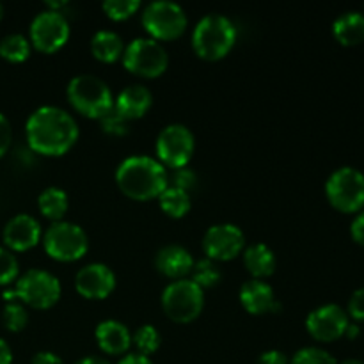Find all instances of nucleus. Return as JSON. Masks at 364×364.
Masks as SVG:
<instances>
[{
	"mask_svg": "<svg viewBox=\"0 0 364 364\" xmlns=\"http://www.w3.org/2000/svg\"><path fill=\"white\" fill-rule=\"evenodd\" d=\"M25 135L32 151L43 156H60L78 139V124L71 114L59 107H39L28 116Z\"/></svg>",
	"mask_w": 364,
	"mask_h": 364,
	"instance_id": "nucleus-1",
	"label": "nucleus"
},
{
	"mask_svg": "<svg viewBox=\"0 0 364 364\" xmlns=\"http://www.w3.org/2000/svg\"><path fill=\"white\" fill-rule=\"evenodd\" d=\"M116 183L134 201L155 199L169 187L166 167L148 155H134L123 160L116 171Z\"/></svg>",
	"mask_w": 364,
	"mask_h": 364,
	"instance_id": "nucleus-2",
	"label": "nucleus"
},
{
	"mask_svg": "<svg viewBox=\"0 0 364 364\" xmlns=\"http://www.w3.org/2000/svg\"><path fill=\"white\" fill-rule=\"evenodd\" d=\"M237 41V27L223 14H206L198 21L192 34V46L203 60H220Z\"/></svg>",
	"mask_w": 364,
	"mask_h": 364,
	"instance_id": "nucleus-3",
	"label": "nucleus"
},
{
	"mask_svg": "<svg viewBox=\"0 0 364 364\" xmlns=\"http://www.w3.org/2000/svg\"><path fill=\"white\" fill-rule=\"evenodd\" d=\"M71 107L89 119H102L114 109V96L109 85L95 75H77L66 89Z\"/></svg>",
	"mask_w": 364,
	"mask_h": 364,
	"instance_id": "nucleus-4",
	"label": "nucleus"
},
{
	"mask_svg": "<svg viewBox=\"0 0 364 364\" xmlns=\"http://www.w3.org/2000/svg\"><path fill=\"white\" fill-rule=\"evenodd\" d=\"M60 283L53 274L41 269H31L18 277L14 290L4 291L6 302L20 299L23 304L34 309H50L60 299Z\"/></svg>",
	"mask_w": 364,
	"mask_h": 364,
	"instance_id": "nucleus-5",
	"label": "nucleus"
},
{
	"mask_svg": "<svg viewBox=\"0 0 364 364\" xmlns=\"http://www.w3.org/2000/svg\"><path fill=\"white\" fill-rule=\"evenodd\" d=\"M205 308V291L191 279L171 283L162 294V309L176 323H191Z\"/></svg>",
	"mask_w": 364,
	"mask_h": 364,
	"instance_id": "nucleus-6",
	"label": "nucleus"
},
{
	"mask_svg": "<svg viewBox=\"0 0 364 364\" xmlns=\"http://www.w3.org/2000/svg\"><path fill=\"white\" fill-rule=\"evenodd\" d=\"M46 255L55 262L70 263L84 258L89 249V238L80 226L73 223H53L43 237Z\"/></svg>",
	"mask_w": 364,
	"mask_h": 364,
	"instance_id": "nucleus-7",
	"label": "nucleus"
},
{
	"mask_svg": "<svg viewBox=\"0 0 364 364\" xmlns=\"http://www.w3.org/2000/svg\"><path fill=\"white\" fill-rule=\"evenodd\" d=\"M326 196L338 212H359L364 206V174L354 167H340L327 180Z\"/></svg>",
	"mask_w": 364,
	"mask_h": 364,
	"instance_id": "nucleus-8",
	"label": "nucleus"
},
{
	"mask_svg": "<svg viewBox=\"0 0 364 364\" xmlns=\"http://www.w3.org/2000/svg\"><path fill=\"white\" fill-rule=\"evenodd\" d=\"M123 64L130 73L142 78H156L169 66V55L162 43L151 38H137L124 48Z\"/></svg>",
	"mask_w": 364,
	"mask_h": 364,
	"instance_id": "nucleus-9",
	"label": "nucleus"
},
{
	"mask_svg": "<svg viewBox=\"0 0 364 364\" xmlns=\"http://www.w3.org/2000/svg\"><path fill=\"white\" fill-rule=\"evenodd\" d=\"M187 14L178 4L159 0L151 2L142 13V27L155 41H173L187 28Z\"/></svg>",
	"mask_w": 364,
	"mask_h": 364,
	"instance_id": "nucleus-10",
	"label": "nucleus"
},
{
	"mask_svg": "<svg viewBox=\"0 0 364 364\" xmlns=\"http://www.w3.org/2000/svg\"><path fill=\"white\" fill-rule=\"evenodd\" d=\"M196 141L192 132L183 124H169L156 139V156L164 167L181 169L187 167L194 153Z\"/></svg>",
	"mask_w": 364,
	"mask_h": 364,
	"instance_id": "nucleus-11",
	"label": "nucleus"
},
{
	"mask_svg": "<svg viewBox=\"0 0 364 364\" xmlns=\"http://www.w3.org/2000/svg\"><path fill=\"white\" fill-rule=\"evenodd\" d=\"M70 39V23L60 11H43L31 23V43L43 53H55Z\"/></svg>",
	"mask_w": 364,
	"mask_h": 364,
	"instance_id": "nucleus-12",
	"label": "nucleus"
},
{
	"mask_svg": "<svg viewBox=\"0 0 364 364\" xmlns=\"http://www.w3.org/2000/svg\"><path fill=\"white\" fill-rule=\"evenodd\" d=\"M245 237L235 224H215L203 238V251L212 262H231L242 252Z\"/></svg>",
	"mask_w": 364,
	"mask_h": 364,
	"instance_id": "nucleus-13",
	"label": "nucleus"
},
{
	"mask_svg": "<svg viewBox=\"0 0 364 364\" xmlns=\"http://www.w3.org/2000/svg\"><path fill=\"white\" fill-rule=\"evenodd\" d=\"M348 323V315L343 308L338 304H326L309 313L306 318V329L313 340L331 343L345 336Z\"/></svg>",
	"mask_w": 364,
	"mask_h": 364,
	"instance_id": "nucleus-14",
	"label": "nucleus"
},
{
	"mask_svg": "<svg viewBox=\"0 0 364 364\" xmlns=\"http://www.w3.org/2000/svg\"><path fill=\"white\" fill-rule=\"evenodd\" d=\"M75 288L78 295L89 301H103L109 297L116 288V276L110 267L103 263H91L78 270L75 277Z\"/></svg>",
	"mask_w": 364,
	"mask_h": 364,
	"instance_id": "nucleus-15",
	"label": "nucleus"
},
{
	"mask_svg": "<svg viewBox=\"0 0 364 364\" xmlns=\"http://www.w3.org/2000/svg\"><path fill=\"white\" fill-rule=\"evenodd\" d=\"M4 244L9 251L23 252L36 247L41 240V226L38 220L27 213H18L7 220L2 231Z\"/></svg>",
	"mask_w": 364,
	"mask_h": 364,
	"instance_id": "nucleus-16",
	"label": "nucleus"
},
{
	"mask_svg": "<svg viewBox=\"0 0 364 364\" xmlns=\"http://www.w3.org/2000/svg\"><path fill=\"white\" fill-rule=\"evenodd\" d=\"M240 304L251 315H265V313H277L281 304L276 301L274 290L270 284L262 279H251L242 284L240 288Z\"/></svg>",
	"mask_w": 364,
	"mask_h": 364,
	"instance_id": "nucleus-17",
	"label": "nucleus"
},
{
	"mask_svg": "<svg viewBox=\"0 0 364 364\" xmlns=\"http://www.w3.org/2000/svg\"><path fill=\"white\" fill-rule=\"evenodd\" d=\"M194 258L181 245H166L155 256V267L162 276L180 281L191 276L194 269Z\"/></svg>",
	"mask_w": 364,
	"mask_h": 364,
	"instance_id": "nucleus-18",
	"label": "nucleus"
},
{
	"mask_svg": "<svg viewBox=\"0 0 364 364\" xmlns=\"http://www.w3.org/2000/svg\"><path fill=\"white\" fill-rule=\"evenodd\" d=\"M151 91L144 87V85L134 84L123 89L119 96L114 100V110L127 121H134L144 116L149 110V107H151Z\"/></svg>",
	"mask_w": 364,
	"mask_h": 364,
	"instance_id": "nucleus-19",
	"label": "nucleus"
},
{
	"mask_svg": "<svg viewBox=\"0 0 364 364\" xmlns=\"http://www.w3.org/2000/svg\"><path fill=\"white\" fill-rule=\"evenodd\" d=\"M96 341L102 352L109 355H121L130 348L132 334L124 323L117 320H103L95 331Z\"/></svg>",
	"mask_w": 364,
	"mask_h": 364,
	"instance_id": "nucleus-20",
	"label": "nucleus"
},
{
	"mask_svg": "<svg viewBox=\"0 0 364 364\" xmlns=\"http://www.w3.org/2000/svg\"><path fill=\"white\" fill-rule=\"evenodd\" d=\"M333 34L343 46H355L364 41V14L348 11L340 14L333 23Z\"/></svg>",
	"mask_w": 364,
	"mask_h": 364,
	"instance_id": "nucleus-21",
	"label": "nucleus"
},
{
	"mask_svg": "<svg viewBox=\"0 0 364 364\" xmlns=\"http://www.w3.org/2000/svg\"><path fill=\"white\" fill-rule=\"evenodd\" d=\"M244 265L255 279H265L276 270V256L265 244H252L244 252Z\"/></svg>",
	"mask_w": 364,
	"mask_h": 364,
	"instance_id": "nucleus-22",
	"label": "nucleus"
},
{
	"mask_svg": "<svg viewBox=\"0 0 364 364\" xmlns=\"http://www.w3.org/2000/svg\"><path fill=\"white\" fill-rule=\"evenodd\" d=\"M91 52L102 63H116L123 57V39L112 31H100L91 39Z\"/></svg>",
	"mask_w": 364,
	"mask_h": 364,
	"instance_id": "nucleus-23",
	"label": "nucleus"
},
{
	"mask_svg": "<svg viewBox=\"0 0 364 364\" xmlns=\"http://www.w3.org/2000/svg\"><path fill=\"white\" fill-rule=\"evenodd\" d=\"M39 212L53 223H60L68 212V194L59 187H48L38 198Z\"/></svg>",
	"mask_w": 364,
	"mask_h": 364,
	"instance_id": "nucleus-24",
	"label": "nucleus"
},
{
	"mask_svg": "<svg viewBox=\"0 0 364 364\" xmlns=\"http://www.w3.org/2000/svg\"><path fill=\"white\" fill-rule=\"evenodd\" d=\"M160 208L166 215L173 217V219H181L191 212V196L188 192L180 191V188L167 187L162 194L159 196Z\"/></svg>",
	"mask_w": 364,
	"mask_h": 364,
	"instance_id": "nucleus-25",
	"label": "nucleus"
},
{
	"mask_svg": "<svg viewBox=\"0 0 364 364\" xmlns=\"http://www.w3.org/2000/svg\"><path fill=\"white\" fill-rule=\"evenodd\" d=\"M31 55V41L21 34H7L0 39V57L9 63H23Z\"/></svg>",
	"mask_w": 364,
	"mask_h": 364,
	"instance_id": "nucleus-26",
	"label": "nucleus"
},
{
	"mask_svg": "<svg viewBox=\"0 0 364 364\" xmlns=\"http://www.w3.org/2000/svg\"><path fill=\"white\" fill-rule=\"evenodd\" d=\"M191 276H192L191 281H194L203 291H205L206 288H215L217 284L220 283V279H223V274H220L219 265L208 258H203L199 259V262H196Z\"/></svg>",
	"mask_w": 364,
	"mask_h": 364,
	"instance_id": "nucleus-27",
	"label": "nucleus"
},
{
	"mask_svg": "<svg viewBox=\"0 0 364 364\" xmlns=\"http://www.w3.org/2000/svg\"><path fill=\"white\" fill-rule=\"evenodd\" d=\"M132 341H134V345L137 347V354L149 358V355L155 354L160 348L162 336H160V333L156 331V327L146 323V326L139 327V329L135 331V334L132 336Z\"/></svg>",
	"mask_w": 364,
	"mask_h": 364,
	"instance_id": "nucleus-28",
	"label": "nucleus"
},
{
	"mask_svg": "<svg viewBox=\"0 0 364 364\" xmlns=\"http://www.w3.org/2000/svg\"><path fill=\"white\" fill-rule=\"evenodd\" d=\"M2 320L7 331H11V333H20V331H23L27 327L28 313L25 309V306L20 304V302H6L2 311Z\"/></svg>",
	"mask_w": 364,
	"mask_h": 364,
	"instance_id": "nucleus-29",
	"label": "nucleus"
},
{
	"mask_svg": "<svg viewBox=\"0 0 364 364\" xmlns=\"http://www.w3.org/2000/svg\"><path fill=\"white\" fill-rule=\"evenodd\" d=\"M141 7L139 0H107L103 2V11L114 21H123L134 16Z\"/></svg>",
	"mask_w": 364,
	"mask_h": 364,
	"instance_id": "nucleus-30",
	"label": "nucleus"
},
{
	"mask_svg": "<svg viewBox=\"0 0 364 364\" xmlns=\"http://www.w3.org/2000/svg\"><path fill=\"white\" fill-rule=\"evenodd\" d=\"M20 274V265H18L16 256L7 247H0V287L14 283Z\"/></svg>",
	"mask_w": 364,
	"mask_h": 364,
	"instance_id": "nucleus-31",
	"label": "nucleus"
},
{
	"mask_svg": "<svg viewBox=\"0 0 364 364\" xmlns=\"http://www.w3.org/2000/svg\"><path fill=\"white\" fill-rule=\"evenodd\" d=\"M290 364H338L336 359L323 348L306 347L295 352Z\"/></svg>",
	"mask_w": 364,
	"mask_h": 364,
	"instance_id": "nucleus-32",
	"label": "nucleus"
},
{
	"mask_svg": "<svg viewBox=\"0 0 364 364\" xmlns=\"http://www.w3.org/2000/svg\"><path fill=\"white\" fill-rule=\"evenodd\" d=\"M102 128L105 134L116 135V137H123L130 132V121H127L124 117H121L116 110H110L109 114L102 117Z\"/></svg>",
	"mask_w": 364,
	"mask_h": 364,
	"instance_id": "nucleus-33",
	"label": "nucleus"
},
{
	"mask_svg": "<svg viewBox=\"0 0 364 364\" xmlns=\"http://www.w3.org/2000/svg\"><path fill=\"white\" fill-rule=\"evenodd\" d=\"M171 180V187L180 188V191L188 192L191 188H194V185L198 183V176L192 169L188 167H181V169H174L171 178L167 176V181Z\"/></svg>",
	"mask_w": 364,
	"mask_h": 364,
	"instance_id": "nucleus-34",
	"label": "nucleus"
},
{
	"mask_svg": "<svg viewBox=\"0 0 364 364\" xmlns=\"http://www.w3.org/2000/svg\"><path fill=\"white\" fill-rule=\"evenodd\" d=\"M347 315L358 322H364V288H359L352 294L350 301H348Z\"/></svg>",
	"mask_w": 364,
	"mask_h": 364,
	"instance_id": "nucleus-35",
	"label": "nucleus"
},
{
	"mask_svg": "<svg viewBox=\"0 0 364 364\" xmlns=\"http://www.w3.org/2000/svg\"><path fill=\"white\" fill-rule=\"evenodd\" d=\"M11 141H13V128H11L9 119L0 112V159L7 153Z\"/></svg>",
	"mask_w": 364,
	"mask_h": 364,
	"instance_id": "nucleus-36",
	"label": "nucleus"
},
{
	"mask_svg": "<svg viewBox=\"0 0 364 364\" xmlns=\"http://www.w3.org/2000/svg\"><path fill=\"white\" fill-rule=\"evenodd\" d=\"M350 235L355 244L364 245V212L358 213L350 224Z\"/></svg>",
	"mask_w": 364,
	"mask_h": 364,
	"instance_id": "nucleus-37",
	"label": "nucleus"
},
{
	"mask_svg": "<svg viewBox=\"0 0 364 364\" xmlns=\"http://www.w3.org/2000/svg\"><path fill=\"white\" fill-rule=\"evenodd\" d=\"M256 364H290L288 363L287 355L279 350H269V352H263L262 355L258 358Z\"/></svg>",
	"mask_w": 364,
	"mask_h": 364,
	"instance_id": "nucleus-38",
	"label": "nucleus"
},
{
	"mask_svg": "<svg viewBox=\"0 0 364 364\" xmlns=\"http://www.w3.org/2000/svg\"><path fill=\"white\" fill-rule=\"evenodd\" d=\"M31 364H64V361L59 355L53 354V352H38V354L32 358Z\"/></svg>",
	"mask_w": 364,
	"mask_h": 364,
	"instance_id": "nucleus-39",
	"label": "nucleus"
},
{
	"mask_svg": "<svg viewBox=\"0 0 364 364\" xmlns=\"http://www.w3.org/2000/svg\"><path fill=\"white\" fill-rule=\"evenodd\" d=\"M0 364H13V352L2 338H0Z\"/></svg>",
	"mask_w": 364,
	"mask_h": 364,
	"instance_id": "nucleus-40",
	"label": "nucleus"
},
{
	"mask_svg": "<svg viewBox=\"0 0 364 364\" xmlns=\"http://www.w3.org/2000/svg\"><path fill=\"white\" fill-rule=\"evenodd\" d=\"M117 364H153V363L149 361V358H146V355L128 354V355H124V358L121 359Z\"/></svg>",
	"mask_w": 364,
	"mask_h": 364,
	"instance_id": "nucleus-41",
	"label": "nucleus"
},
{
	"mask_svg": "<svg viewBox=\"0 0 364 364\" xmlns=\"http://www.w3.org/2000/svg\"><path fill=\"white\" fill-rule=\"evenodd\" d=\"M359 334H361V331H359V326H355V323H348L347 331H345V336H347L348 340H355Z\"/></svg>",
	"mask_w": 364,
	"mask_h": 364,
	"instance_id": "nucleus-42",
	"label": "nucleus"
},
{
	"mask_svg": "<svg viewBox=\"0 0 364 364\" xmlns=\"http://www.w3.org/2000/svg\"><path fill=\"white\" fill-rule=\"evenodd\" d=\"M75 364H110V363H107L105 359H102V358H84V359H80V361H77Z\"/></svg>",
	"mask_w": 364,
	"mask_h": 364,
	"instance_id": "nucleus-43",
	"label": "nucleus"
},
{
	"mask_svg": "<svg viewBox=\"0 0 364 364\" xmlns=\"http://www.w3.org/2000/svg\"><path fill=\"white\" fill-rule=\"evenodd\" d=\"M341 364H364L363 361H359V359H348V361L341 363Z\"/></svg>",
	"mask_w": 364,
	"mask_h": 364,
	"instance_id": "nucleus-44",
	"label": "nucleus"
},
{
	"mask_svg": "<svg viewBox=\"0 0 364 364\" xmlns=\"http://www.w3.org/2000/svg\"><path fill=\"white\" fill-rule=\"evenodd\" d=\"M2 16H4V6L0 4V20H2Z\"/></svg>",
	"mask_w": 364,
	"mask_h": 364,
	"instance_id": "nucleus-45",
	"label": "nucleus"
}]
</instances>
